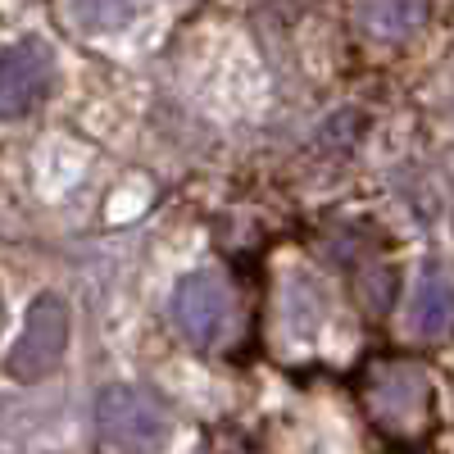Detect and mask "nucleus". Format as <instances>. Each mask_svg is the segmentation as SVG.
Wrapping results in <instances>:
<instances>
[{"label":"nucleus","mask_w":454,"mask_h":454,"mask_svg":"<svg viewBox=\"0 0 454 454\" xmlns=\"http://www.w3.org/2000/svg\"><path fill=\"white\" fill-rule=\"evenodd\" d=\"M0 327H5V291H0Z\"/></svg>","instance_id":"obj_10"},{"label":"nucleus","mask_w":454,"mask_h":454,"mask_svg":"<svg viewBox=\"0 0 454 454\" xmlns=\"http://www.w3.org/2000/svg\"><path fill=\"white\" fill-rule=\"evenodd\" d=\"M404 332L419 340H436L450 332V273L445 263H427L404 300Z\"/></svg>","instance_id":"obj_5"},{"label":"nucleus","mask_w":454,"mask_h":454,"mask_svg":"<svg viewBox=\"0 0 454 454\" xmlns=\"http://www.w3.org/2000/svg\"><path fill=\"white\" fill-rule=\"evenodd\" d=\"M427 14H432L427 0H359L355 5L359 27L377 42H404L427 23Z\"/></svg>","instance_id":"obj_6"},{"label":"nucleus","mask_w":454,"mask_h":454,"mask_svg":"<svg viewBox=\"0 0 454 454\" xmlns=\"http://www.w3.org/2000/svg\"><path fill=\"white\" fill-rule=\"evenodd\" d=\"M168 309H173L177 332L192 340L196 350H209L227 336V327H232V291H227V282L214 269H196L173 286Z\"/></svg>","instance_id":"obj_3"},{"label":"nucleus","mask_w":454,"mask_h":454,"mask_svg":"<svg viewBox=\"0 0 454 454\" xmlns=\"http://www.w3.org/2000/svg\"><path fill=\"white\" fill-rule=\"evenodd\" d=\"M55 87V51L42 36L14 42L0 51V123H19Z\"/></svg>","instance_id":"obj_4"},{"label":"nucleus","mask_w":454,"mask_h":454,"mask_svg":"<svg viewBox=\"0 0 454 454\" xmlns=\"http://www.w3.org/2000/svg\"><path fill=\"white\" fill-rule=\"evenodd\" d=\"M68 23L96 36V32H123L137 14V0H64Z\"/></svg>","instance_id":"obj_8"},{"label":"nucleus","mask_w":454,"mask_h":454,"mask_svg":"<svg viewBox=\"0 0 454 454\" xmlns=\"http://www.w3.org/2000/svg\"><path fill=\"white\" fill-rule=\"evenodd\" d=\"M282 318H286L282 327H286L291 340L318 336V327H323V300H318L314 286H305V278H291L282 286Z\"/></svg>","instance_id":"obj_9"},{"label":"nucleus","mask_w":454,"mask_h":454,"mask_svg":"<svg viewBox=\"0 0 454 454\" xmlns=\"http://www.w3.org/2000/svg\"><path fill=\"white\" fill-rule=\"evenodd\" d=\"M96 436L114 454H160L173 436V419L150 391L109 382L96 391Z\"/></svg>","instance_id":"obj_2"},{"label":"nucleus","mask_w":454,"mask_h":454,"mask_svg":"<svg viewBox=\"0 0 454 454\" xmlns=\"http://www.w3.org/2000/svg\"><path fill=\"white\" fill-rule=\"evenodd\" d=\"M68 340H73V309L59 291H36L27 300L23 327L14 336V346L5 355V372L19 387L51 382L68 359Z\"/></svg>","instance_id":"obj_1"},{"label":"nucleus","mask_w":454,"mask_h":454,"mask_svg":"<svg viewBox=\"0 0 454 454\" xmlns=\"http://www.w3.org/2000/svg\"><path fill=\"white\" fill-rule=\"evenodd\" d=\"M87 150L82 145H73V141H51L46 150H42V160H36V173H42V192L46 196H59V192H68L73 182H78L82 173H87Z\"/></svg>","instance_id":"obj_7"}]
</instances>
